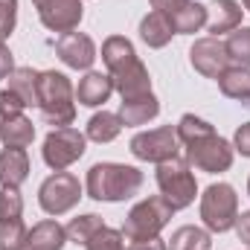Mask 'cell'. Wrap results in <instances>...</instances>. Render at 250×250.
Masks as SVG:
<instances>
[{"label": "cell", "instance_id": "cell-32", "mask_svg": "<svg viewBox=\"0 0 250 250\" xmlns=\"http://www.w3.org/2000/svg\"><path fill=\"white\" fill-rule=\"evenodd\" d=\"M84 248L87 250H125V236H123V230L102 227Z\"/></svg>", "mask_w": 250, "mask_h": 250}, {"label": "cell", "instance_id": "cell-15", "mask_svg": "<svg viewBox=\"0 0 250 250\" xmlns=\"http://www.w3.org/2000/svg\"><path fill=\"white\" fill-rule=\"evenodd\" d=\"M242 15H245L242 3H236V0H215L207 9V29H209V35L218 38L224 32L239 29L242 26Z\"/></svg>", "mask_w": 250, "mask_h": 250}, {"label": "cell", "instance_id": "cell-12", "mask_svg": "<svg viewBox=\"0 0 250 250\" xmlns=\"http://www.w3.org/2000/svg\"><path fill=\"white\" fill-rule=\"evenodd\" d=\"M189 62L192 67L201 73V76H207V79H218L227 67H230V59H227V47L218 41V38H201V41H195L192 44V50H189Z\"/></svg>", "mask_w": 250, "mask_h": 250}, {"label": "cell", "instance_id": "cell-24", "mask_svg": "<svg viewBox=\"0 0 250 250\" xmlns=\"http://www.w3.org/2000/svg\"><path fill=\"white\" fill-rule=\"evenodd\" d=\"M9 90H15L26 105H38V70L32 67H15L9 76Z\"/></svg>", "mask_w": 250, "mask_h": 250}, {"label": "cell", "instance_id": "cell-5", "mask_svg": "<svg viewBox=\"0 0 250 250\" xmlns=\"http://www.w3.org/2000/svg\"><path fill=\"white\" fill-rule=\"evenodd\" d=\"M239 215V195L230 184H212L201 195V218L209 233H227Z\"/></svg>", "mask_w": 250, "mask_h": 250}, {"label": "cell", "instance_id": "cell-30", "mask_svg": "<svg viewBox=\"0 0 250 250\" xmlns=\"http://www.w3.org/2000/svg\"><path fill=\"white\" fill-rule=\"evenodd\" d=\"M29 242V230L21 218L0 224V250H26Z\"/></svg>", "mask_w": 250, "mask_h": 250}, {"label": "cell", "instance_id": "cell-2", "mask_svg": "<svg viewBox=\"0 0 250 250\" xmlns=\"http://www.w3.org/2000/svg\"><path fill=\"white\" fill-rule=\"evenodd\" d=\"M76 90L70 84V79L59 70H44L38 73V108L47 125H73L76 120Z\"/></svg>", "mask_w": 250, "mask_h": 250}, {"label": "cell", "instance_id": "cell-6", "mask_svg": "<svg viewBox=\"0 0 250 250\" xmlns=\"http://www.w3.org/2000/svg\"><path fill=\"white\" fill-rule=\"evenodd\" d=\"M84 143H87V137H84L79 128H73V125L53 128V131L47 134V140H44V148H41L44 163H47L53 172H64L67 166H73L76 160H82Z\"/></svg>", "mask_w": 250, "mask_h": 250}, {"label": "cell", "instance_id": "cell-9", "mask_svg": "<svg viewBox=\"0 0 250 250\" xmlns=\"http://www.w3.org/2000/svg\"><path fill=\"white\" fill-rule=\"evenodd\" d=\"M178 151H181V140H178V131L172 125H163L154 131H140L131 137V154L137 160H146V163L172 160V157H178Z\"/></svg>", "mask_w": 250, "mask_h": 250}, {"label": "cell", "instance_id": "cell-10", "mask_svg": "<svg viewBox=\"0 0 250 250\" xmlns=\"http://www.w3.org/2000/svg\"><path fill=\"white\" fill-rule=\"evenodd\" d=\"M38 9V18L53 32H73L82 23V0H32Z\"/></svg>", "mask_w": 250, "mask_h": 250}, {"label": "cell", "instance_id": "cell-17", "mask_svg": "<svg viewBox=\"0 0 250 250\" xmlns=\"http://www.w3.org/2000/svg\"><path fill=\"white\" fill-rule=\"evenodd\" d=\"M166 18H169L175 35H192V32H198L201 26H207V6L198 3V0H184V3H181L175 12H169Z\"/></svg>", "mask_w": 250, "mask_h": 250}, {"label": "cell", "instance_id": "cell-20", "mask_svg": "<svg viewBox=\"0 0 250 250\" xmlns=\"http://www.w3.org/2000/svg\"><path fill=\"white\" fill-rule=\"evenodd\" d=\"M215 82H218V87H221V93L227 99H236L242 105H250V70L248 67H233L230 64Z\"/></svg>", "mask_w": 250, "mask_h": 250}, {"label": "cell", "instance_id": "cell-13", "mask_svg": "<svg viewBox=\"0 0 250 250\" xmlns=\"http://www.w3.org/2000/svg\"><path fill=\"white\" fill-rule=\"evenodd\" d=\"M56 56L70 70H90V64L96 62V44L84 32H64L56 41Z\"/></svg>", "mask_w": 250, "mask_h": 250}, {"label": "cell", "instance_id": "cell-26", "mask_svg": "<svg viewBox=\"0 0 250 250\" xmlns=\"http://www.w3.org/2000/svg\"><path fill=\"white\" fill-rule=\"evenodd\" d=\"M105 227V221L96 215V212H87V215H79L67 224V242L73 245H87L99 230Z\"/></svg>", "mask_w": 250, "mask_h": 250}, {"label": "cell", "instance_id": "cell-25", "mask_svg": "<svg viewBox=\"0 0 250 250\" xmlns=\"http://www.w3.org/2000/svg\"><path fill=\"white\" fill-rule=\"evenodd\" d=\"M212 248V239H209V230H201V227H178L172 233V245L169 250H209Z\"/></svg>", "mask_w": 250, "mask_h": 250}, {"label": "cell", "instance_id": "cell-41", "mask_svg": "<svg viewBox=\"0 0 250 250\" xmlns=\"http://www.w3.org/2000/svg\"><path fill=\"white\" fill-rule=\"evenodd\" d=\"M248 195H250V181H248Z\"/></svg>", "mask_w": 250, "mask_h": 250}, {"label": "cell", "instance_id": "cell-11", "mask_svg": "<svg viewBox=\"0 0 250 250\" xmlns=\"http://www.w3.org/2000/svg\"><path fill=\"white\" fill-rule=\"evenodd\" d=\"M111 79H114V90H120L123 99H134V96H143V93H151V76L146 70V64L134 56H128L125 62H120L117 67L108 70Z\"/></svg>", "mask_w": 250, "mask_h": 250}, {"label": "cell", "instance_id": "cell-23", "mask_svg": "<svg viewBox=\"0 0 250 250\" xmlns=\"http://www.w3.org/2000/svg\"><path fill=\"white\" fill-rule=\"evenodd\" d=\"M123 131V120L120 114H111V111H102V114H93L90 123H87V131L84 137L93 140V143H114Z\"/></svg>", "mask_w": 250, "mask_h": 250}, {"label": "cell", "instance_id": "cell-37", "mask_svg": "<svg viewBox=\"0 0 250 250\" xmlns=\"http://www.w3.org/2000/svg\"><path fill=\"white\" fill-rule=\"evenodd\" d=\"M12 70H15V59H12V53H9L6 41H0V79H6Z\"/></svg>", "mask_w": 250, "mask_h": 250}, {"label": "cell", "instance_id": "cell-16", "mask_svg": "<svg viewBox=\"0 0 250 250\" xmlns=\"http://www.w3.org/2000/svg\"><path fill=\"white\" fill-rule=\"evenodd\" d=\"M29 178V154L26 148H3L0 151V187H21Z\"/></svg>", "mask_w": 250, "mask_h": 250}, {"label": "cell", "instance_id": "cell-35", "mask_svg": "<svg viewBox=\"0 0 250 250\" xmlns=\"http://www.w3.org/2000/svg\"><path fill=\"white\" fill-rule=\"evenodd\" d=\"M233 148H236L242 157H250V123H245V125H239V128H236Z\"/></svg>", "mask_w": 250, "mask_h": 250}, {"label": "cell", "instance_id": "cell-34", "mask_svg": "<svg viewBox=\"0 0 250 250\" xmlns=\"http://www.w3.org/2000/svg\"><path fill=\"white\" fill-rule=\"evenodd\" d=\"M18 23V0H0V41L15 32Z\"/></svg>", "mask_w": 250, "mask_h": 250}, {"label": "cell", "instance_id": "cell-7", "mask_svg": "<svg viewBox=\"0 0 250 250\" xmlns=\"http://www.w3.org/2000/svg\"><path fill=\"white\" fill-rule=\"evenodd\" d=\"M233 154H236V148L218 134H207L201 140L187 143V163L201 172H209V175L227 172L233 166Z\"/></svg>", "mask_w": 250, "mask_h": 250}, {"label": "cell", "instance_id": "cell-3", "mask_svg": "<svg viewBox=\"0 0 250 250\" xmlns=\"http://www.w3.org/2000/svg\"><path fill=\"white\" fill-rule=\"evenodd\" d=\"M154 181L160 189V198L178 212V209H187L189 204L195 201L198 195V184H195V175H192V166L181 157H172V160H163L157 163V172H154Z\"/></svg>", "mask_w": 250, "mask_h": 250}, {"label": "cell", "instance_id": "cell-19", "mask_svg": "<svg viewBox=\"0 0 250 250\" xmlns=\"http://www.w3.org/2000/svg\"><path fill=\"white\" fill-rule=\"evenodd\" d=\"M67 245V227H62L59 221L47 218V221H38L32 230H29V250H62Z\"/></svg>", "mask_w": 250, "mask_h": 250}, {"label": "cell", "instance_id": "cell-22", "mask_svg": "<svg viewBox=\"0 0 250 250\" xmlns=\"http://www.w3.org/2000/svg\"><path fill=\"white\" fill-rule=\"evenodd\" d=\"M0 140H3L6 148H26L35 140V125L23 114L21 117H9V120L0 123Z\"/></svg>", "mask_w": 250, "mask_h": 250}, {"label": "cell", "instance_id": "cell-33", "mask_svg": "<svg viewBox=\"0 0 250 250\" xmlns=\"http://www.w3.org/2000/svg\"><path fill=\"white\" fill-rule=\"evenodd\" d=\"M23 108H29L15 90H0V120H9V117H21L23 114Z\"/></svg>", "mask_w": 250, "mask_h": 250}, {"label": "cell", "instance_id": "cell-4", "mask_svg": "<svg viewBox=\"0 0 250 250\" xmlns=\"http://www.w3.org/2000/svg\"><path fill=\"white\" fill-rule=\"evenodd\" d=\"M175 215V209L160 198V195H151V198H143L140 204L131 207V212L125 215L123 224V236L128 242H143V239H157L160 230L169 224V218Z\"/></svg>", "mask_w": 250, "mask_h": 250}, {"label": "cell", "instance_id": "cell-39", "mask_svg": "<svg viewBox=\"0 0 250 250\" xmlns=\"http://www.w3.org/2000/svg\"><path fill=\"white\" fill-rule=\"evenodd\" d=\"M151 6H154V12H163V15H169V12H175L184 0H148Z\"/></svg>", "mask_w": 250, "mask_h": 250}, {"label": "cell", "instance_id": "cell-38", "mask_svg": "<svg viewBox=\"0 0 250 250\" xmlns=\"http://www.w3.org/2000/svg\"><path fill=\"white\" fill-rule=\"evenodd\" d=\"M128 250H169L166 248V242L157 236V239H143V242H131V248Z\"/></svg>", "mask_w": 250, "mask_h": 250}, {"label": "cell", "instance_id": "cell-8", "mask_svg": "<svg viewBox=\"0 0 250 250\" xmlns=\"http://www.w3.org/2000/svg\"><path fill=\"white\" fill-rule=\"evenodd\" d=\"M82 201V184L70 172H56L50 175L41 189H38V204L47 215H64Z\"/></svg>", "mask_w": 250, "mask_h": 250}, {"label": "cell", "instance_id": "cell-1", "mask_svg": "<svg viewBox=\"0 0 250 250\" xmlns=\"http://www.w3.org/2000/svg\"><path fill=\"white\" fill-rule=\"evenodd\" d=\"M143 187V172L125 163H96L87 172L84 189L93 201H128L131 195H137Z\"/></svg>", "mask_w": 250, "mask_h": 250}, {"label": "cell", "instance_id": "cell-18", "mask_svg": "<svg viewBox=\"0 0 250 250\" xmlns=\"http://www.w3.org/2000/svg\"><path fill=\"white\" fill-rule=\"evenodd\" d=\"M160 114V102L154 93H143L134 99H123L120 105V120L123 125H146L148 120H154Z\"/></svg>", "mask_w": 250, "mask_h": 250}, {"label": "cell", "instance_id": "cell-36", "mask_svg": "<svg viewBox=\"0 0 250 250\" xmlns=\"http://www.w3.org/2000/svg\"><path fill=\"white\" fill-rule=\"evenodd\" d=\"M233 227H236L239 242L250 248V209H248V212H242V215H236V224H233Z\"/></svg>", "mask_w": 250, "mask_h": 250}, {"label": "cell", "instance_id": "cell-14", "mask_svg": "<svg viewBox=\"0 0 250 250\" xmlns=\"http://www.w3.org/2000/svg\"><path fill=\"white\" fill-rule=\"evenodd\" d=\"M111 93H114V79H111V73H99V70H87L76 87L79 105H87V108L105 105L111 99Z\"/></svg>", "mask_w": 250, "mask_h": 250}, {"label": "cell", "instance_id": "cell-40", "mask_svg": "<svg viewBox=\"0 0 250 250\" xmlns=\"http://www.w3.org/2000/svg\"><path fill=\"white\" fill-rule=\"evenodd\" d=\"M245 9H248V12H250V0H245Z\"/></svg>", "mask_w": 250, "mask_h": 250}, {"label": "cell", "instance_id": "cell-21", "mask_svg": "<svg viewBox=\"0 0 250 250\" xmlns=\"http://www.w3.org/2000/svg\"><path fill=\"white\" fill-rule=\"evenodd\" d=\"M172 35H175V29H172L169 18H166L163 12H148V15L140 21V38H143L148 47H154V50L166 47V44L172 41Z\"/></svg>", "mask_w": 250, "mask_h": 250}, {"label": "cell", "instance_id": "cell-29", "mask_svg": "<svg viewBox=\"0 0 250 250\" xmlns=\"http://www.w3.org/2000/svg\"><path fill=\"white\" fill-rule=\"evenodd\" d=\"M175 131H178L181 146H187L192 140H201V137H207V134H215L212 125L207 123V120H201V117H195V114H184L181 123L175 125Z\"/></svg>", "mask_w": 250, "mask_h": 250}, {"label": "cell", "instance_id": "cell-27", "mask_svg": "<svg viewBox=\"0 0 250 250\" xmlns=\"http://www.w3.org/2000/svg\"><path fill=\"white\" fill-rule=\"evenodd\" d=\"M227 47V59L233 67H248L250 70V26H239L230 32V38L224 41Z\"/></svg>", "mask_w": 250, "mask_h": 250}, {"label": "cell", "instance_id": "cell-31", "mask_svg": "<svg viewBox=\"0 0 250 250\" xmlns=\"http://www.w3.org/2000/svg\"><path fill=\"white\" fill-rule=\"evenodd\" d=\"M21 212H23V198H21V192L15 187H3L0 189V224L21 218Z\"/></svg>", "mask_w": 250, "mask_h": 250}, {"label": "cell", "instance_id": "cell-28", "mask_svg": "<svg viewBox=\"0 0 250 250\" xmlns=\"http://www.w3.org/2000/svg\"><path fill=\"white\" fill-rule=\"evenodd\" d=\"M137 50H134V44L125 38V35H111V38H105V44H102V62L105 67L111 70V67H117L120 62H125L128 56H134Z\"/></svg>", "mask_w": 250, "mask_h": 250}]
</instances>
